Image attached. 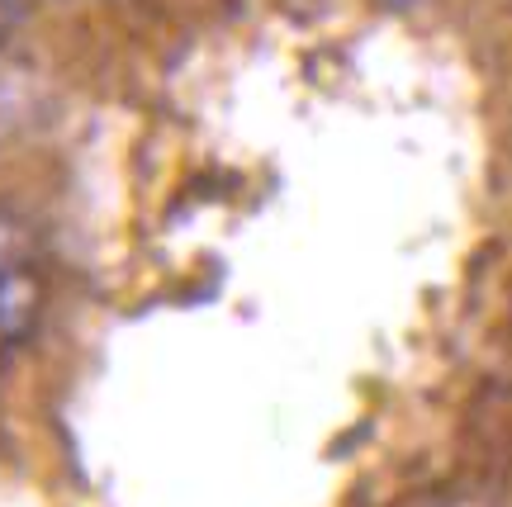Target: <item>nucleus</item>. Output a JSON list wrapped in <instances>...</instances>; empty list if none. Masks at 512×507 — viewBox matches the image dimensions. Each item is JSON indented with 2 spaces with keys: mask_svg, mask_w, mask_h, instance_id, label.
Segmentation results:
<instances>
[{
  "mask_svg": "<svg viewBox=\"0 0 512 507\" xmlns=\"http://www.w3.org/2000/svg\"><path fill=\"white\" fill-rule=\"evenodd\" d=\"M29 261H34V228L19 214L0 209V275L29 271Z\"/></svg>",
  "mask_w": 512,
  "mask_h": 507,
  "instance_id": "nucleus-2",
  "label": "nucleus"
},
{
  "mask_svg": "<svg viewBox=\"0 0 512 507\" xmlns=\"http://www.w3.org/2000/svg\"><path fill=\"white\" fill-rule=\"evenodd\" d=\"M38 313V280L34 271L0 275V342H15L19 332H29Z\"/></svg>",
  "mask_w": 512,
  "mask_h": 507,
  "instance_id": "nucleus-1",
  "label": "nucleus"
},
{
  "mask_svg": "<svg viewBox=\"0 0 512 507\" xmlns=\"http://www.w3.org/2000/svg\"><path fill=\"white\" fill-rule=\"evenodd\" d=\"M389 5H408V0H389Z\"/></svg>",
  "mask_w": 512,
  "mask_h": 507,
  "instance_id": "nucleus-3",
  "label": "nucleus"
}]
</instances>
